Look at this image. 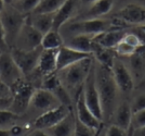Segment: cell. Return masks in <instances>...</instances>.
<instances>
[{
	"label": "cell",
	"mask_w": 145,
	"mask_h": 136,
	"mask_svg": "<svg viewBox=\"0 0 145 136\" xmlns=\"http://www.w3.org/2000/svg\"><path fill=\"white\" fill-rule=\"evenodd\" d=\"M94 69L97 88L100 96L104 122L106 120H110L115 112L118 98V88L116 86V83L113 77L112 69L103 67L97 62V64L94 62Z\"/></svg>",
	"instance_id": "obj_1"
},
{
	"label": "cell",
	"mask_w": 145,
	"mask_h": 136,
	"mask_svg": "<svg viewBox=\"0 0 145 136\" xmlns=\"http://www.w3.org/2000/svg\"><path fill=\"white\" fill-rule=\"evenodd\" d=\"M93 61L94 59L91 56L89 58L76 62L67 68L56 71L62 85L64 86V88L67 90V93L69 94V96L72 97L74 101L82 89L84 83L89 74Z\"/></svg>",
	"instance_id": "obj_2"
},
{
	"label": "cell",
	"mask_w": 145,
	"mask_h": 136,
	"mask_svg": "<svg viewBox=\"0 0 145 136\" xmlns=\"http://www.w3.org/2000/svg\"><path fill=\"white\" fill-rule=\"evenodd\" d=\"M27 15L28 14H24L18 11L13 5H7L5 9L0 12V20L5 30L6 40L9 48L14 46L18 33L26 22Z\"/></svg>",
	"instance_id": "obj_3"
},
{
	"label": "cell",
	"mask_w": 145,
	"mask_h": 136,
	"mask_svg": "<svg viewBox=\"0 0 145 136\" xmlns=\"http://www.w3.org/2000/svg\"><path fill=\"white\" fill-rule=\"evenodd\" d=\"M10 88L12 93V104L9 110L18 116H22L28 110L31 96L37 87L34 86L31 82L26 81V79L23 77Z\"/></svg>",
	"instance_id": "obj_4"
},
{
	"label": "cell",
	"mask_w": 145,
	"mask_h": 136,
	"mask_svg": "<svg viewBox=\"0 0 145 136\" xmlns=\"http://www.w3.org/2000/svg\"><path fill=\"white\" fill-rule=\"evenodd\" d=\"M114 30L112 27L110 20L103 19H81L74 21L67 25L66 31L72 35H90L95 36L103 32Z\"/></svg>",
	"instance_id": "obj_5"
},
{
	"label": "cell",
	"mask_w": 145,
	"mask_h": 136,
	"mask_svg": "<svg viewBox=\"0 0 145 136\" xmlns=\"http://www.w3.org/2000/svg\"><path fill=\"white\" fill-rule=\"evenodd\" d=\"M82 95L87 107L90 109V111L95 117L103 122V112L100 101V96L97 88V82H95V69H94V61L91 67L89 74L86 79L84 86H82Z\"/></svg>",
	"instance_id": "obj_6"
},
{
	"label": "cell",
	"mask_w": 145,
	"mask_h": 136,
	"mask_svg": "<svg viewBox=\"0 0 145 136\" xmlns=\"http://www.w3.org/2000/svg\"><path fill=\"white\" fill-rule=\"evenodd\" d=\"M9 51L14 62L20 69V71L22 72L24 79H26L36 70L38 59L42 51V48L38 47L34 50H21L15 47H12Z\"/></svg>",
	"instance_id": "obj_7"
},
{
	"label": "cell",
	"mask_w": 145,
	"mask_h": 136,
	"mask_svg": "<svg viewBox=\"0 0 145 136\" xmlns=\"http://www.w3.org/2000/svg\"><path fill=\"white\" fill-rule=\"evenodd\" d=\"M72 110H74L72 108H69L65 105H60L56 108L42 112L33 121L31 129L42 131L48 130L50 127L54 126L55 124H57L60 121H62Z\"/></svg>",
	"instance_id": "obj_8"
},
{
	"label": "cell",
	"mask_w": 145,
	"mask_h": 136,
	"mask_svg": "<svg viewBox=\"0 0 145 136\" xmlns=\"http://www.w3.org/2000/svg\"><path fill=\"white\" fill-rule=\"evenodd\" d=\"M41 38H42V34L39 31H37L36 28L30 24L28 21V15H27L26 22L18 33L16 42L13 47L21 50H34L38 47H41L40 46Z\"/></svg>",
	"instance_id": "obj_9"
},
{
	"label": "cell",
	"mask_w": 145,
	"mask_h": 136,
	"mask_svg": "<svg viewBox=\"0 0 145 136\" xmlns=\"http://www.w3.org/2000/svg\"><path fill=\"white\" fill-rule=\"evenodd\" d=\"M24 76L10 55V51L0 53V80L9 87L14 85Z\"/></svg>",
	"instance_id": "obj_10"
},
{
	"label": "cell",
	"mask_w": 145,
	"mask_h": 136,
	"mask_svg": "<svg viewBox=\"0 0 145 136\" xmlns=\"http://www.w3.org/2000/svg\"><path fill=\"white\" fill-rule=\"evenodd\" d=\"M75 117L77 118L81 123H84L85 125L92 129L97 133V135L102 129L103 122L101 120H99L86 105L84 95H82V89L77 96V98L75 99Z\"/></svg>",
	"instance_id": "obj_11"
},
{
	"label": "cell",
	"mask_w": 145,
	"mask_h": 136,
	"mask_svg": "<svg viewBox=\"0 0 145 136\" xmlns=\"http://www.w3.org/2000/svg\"><path fill=\"white\" fill-rule=\"evenodd\" d=\"M60 105H62L60 100L51 92L39 87L35 89V92L31 96L28 109H34L36 111H40L42 113L53 108H56Z\"/></svg>",
	"instance_id": "obj_12"
},
{
	"label": "cell",
	"mask_w": 145,
	"mask_h": 136,
	"mask_svg": "<svg viewBox=\"0 0 145 136\" xmlns=\"http://www.w3.org/2000/svg\"><path fill=\"white\" fill-rule=\"evenodd\" d=\"M112 73L118 90L122 93H130L134 87L133 75L123 62L115 59L112 67Z\"/></svg>",
	"instance_id": "obj_13"
},
{
	"label": "cell",
	"mask_w": 145,
	"mask_h": 136,
	"mask_svg": "<svg viewBox=\"0 0 145 136\" xmlns=\"http://www.w3.org/2000/svg\"><path fill=\"white\" fill-rule=\"evenodd\" d=\"M116 18L125 21L129 25H140L145 23V7L130 3L127 5L115 14Z\"/></svg>",
	"instance_id": "obj_14"
},
{
	"label": "cell",
	"mask_w": 145,
	"mask_h": 136,
	"mask_svg": "<svg viewBox=\"0 0 145 136\" xmlns=\"http://www.w3.org/2000/svg\"><path fill=\"white\" fill-rule=\"evenodd\" d=\"M91 57L90 53L86 52H80L75 49H72L65 45L61 46L57 49V55H56V71H60L62 69L67 68L76 62L80 61L82 59Z\"/></svg>",
	"instance_id": "obj_15"
},
{
	"label": "cell",
	"mask_w": 145,
	"mask_h": 136,
	"mask_svg": "<svg viewBox=\"0 0 145 136\" xmlns=\"http://www.w3.org/2000/svg\"><path fill=\"white\" fill-rule=\"evenodd\" d=\"M56 55L57 49H42L35 72L39 73L41 77L56 72Z\"/></svg>",
	"instance_id": "obj_16"
},
{
	"label": "cell",
	"mask_w": 145,
	"mask_h": 136,
	"mask_svg": "<svg viewBox=\"0 0 145 136\" xmlns=\"http://www.w3.org/2000/svg\"><path fill=\"white\" fill-rule=\"evenodd\" d=\"M77 7V0H66L62 6L53 13L52 30L61 31V28L71 20Z\"/></svg>",
	"instance_id": "obj_17"
},
{
	"label": "cell",
	"mask_w": 145,
	"mask_h": 136,
	"mask_svg": "<svg viewBox=\"0 0 145 136\" xmlns=\"http://www.w3.org/2000/svg\"><path fill=\"white\" fill-rule=\"evenodd\" d=\"M91 56L93 57L94 61L97 62L99 64L108 69H112L116 59V53L114 49L103 47L93 40L91 43Z\"/></svg>",
	"instance_id": "obj_18"
},
{
	"label": "cell",
	"mask_w": 145,
	"mask_h": 136,
	"mask_svg": "<svg viewBox=\"0 0 145 136\" xmlns=\"http://www.w3.org/2000/svg\"><path fill=\"white\" fill-rule=\"evenodd\" d=\"M112 119H113L114 125L129 132L130 125H131V119H132L131 105L128 101L121 102L120 105L116 107L115 112H114Z\"/></svg>",
	"instance_id": "obj_19"
},
{
	"label": "cell",
	"mask_w": 145,
	"mask_h": 136,
	"mask_svg": "<svg viewBox=\"0 0 145 136\" xmlns=\"http://www.w3.org/2000/svg\"><path fill=\"white\" fill-rule=\"evenodd\" d=\"M75 130V112L74 110L69 112L62 121H60L54 126L46 130L49 136H74Z\"/></svg>",
	"instance_id": "obj_20"
},
{
	"label": "cell",
	"mask_w": 145,
	"mask_h": 136,
	"mask_svg": "<svg viewBox=\"0 0 145 136\" xmlns=\"http://www.w3.org/2000/svg\"><path fill=\"white\" fill-rule=\"evenodd\" d=\"M125 34H126L125 30H109L93 36L92 40L103 47L114 49V47L123 38Z\"/></svg>",
	"instance_id": "obj_21"
},
{
	"label": "cell",
	"mask_w": 145,
	"mask_h": 136,
	"mask_svg": "<svg viewBox=\"0 0 145 136\" xmlns=\"http://www.w3.org/2000/svg\"><path fill=\"white\" fill-rule=\"evenodd\" d=\"M114 0H97L90 5L88 11L84 14V19H101L112 11Z\"/></svg>",
	"instance_id": "obj_22"
},
{
	"label": "cell",
	"mask_w": 145,
	"mask_h": 136,
	"mask_svg": "<svg viewBox=\"0 0 145 136\" xmlns=\"http://www.w3.org/2000/svg\"><path fill=\"white\" fill-rule=\"evenodd\" d=\"M28 21L37 31H39L43 35L52 28L53 13H29Z\"/></svg>",
	"instance_id": "obj_23"
},
{
	"label": "cell",
	"mask_w": 145,
	"mask_h": 136,
	"mask_svg": "<svg viewBox=\"0 0 145 136\" xmlns=\"http://www.w3.org/2000/svg\"><path fill=\"white\" fill-rule=\"evenodd\" d=\"M92 37L93 36H90V35H72L66 43H64V45L72 49L91 55Z\"/></svg>",
	"instance_id": "obj_24"
},
{
	"label": "cell",
	"mask_w": 145,
	"mask_h": 136,
	"mask_svg": "<svg viewBox=\"0 0 145 136\" xmlns=\"http://www.w3.org/2000/svg\"><path fill=\"white\" fill-rule=\"evenodd\" d=\"M63 45L64 39L60 34V31H55L52 28L43 34L40 44L42 49H59Z\"/></svg>",
	"instance_id": "obj_25"
},
{
	"label": "cell",
	"mask_w": 145,
	"mask_h": 136,
	"mask_svg": "<svg viewBox=\"0 0 145 136\" xmlns=\"http://www.w3.org/2000/svg\"><path fill=\"white\" fill-rule=\"evenodd\" d=\"M66 0H41L31 13H54Z\"/></svg>",
	"instance_id": "obj_26"
},
{
	"label": "cell",
	"mask_w": 145,
	"mask_h": 136,
	"mask_svg": "<svg viewBox=\"0 0 145 136\" xmlns=\"http://www.w3.org/2000/svg\"><path fill=\"white\" fill-rule=\"evenodd\" d=\"M21 116L13 113L9 109L0 110V129H10L11 126L18 124Z\"/></svg>",
	"instance_id": "obj_27"
},
{
	"label": "cell",
	"mask_w": 145,
	"mask_h": 136,
	"mask_svg": "<svg viewBox=\"0 0 145 136\" xmlns=\"http://www.w3.org/2000/svg\"><path fill=\"white\" fill-rule=\"evenodd\" d=\"M40 1L41 0H16L12 5L22 13L29 14L35 10V8L39 5Z\"/></svg>",
	"instance_id": "obj_28"
},
{
	"label": "cell",
	"mask_w": 145,
	"mask_h": 136,
	"mask_svg": "<svg viewBox=\"0 0 145 136\" xmlns=\"http://www.w3.org/2000/svg\"><path fill=\"white\" fill-rule=\"evenodd\" d=\"M114 51H115L116 55H120L123 57H131L137 52V48L121 39L120 42L114 47Z\"/></svg>",
	"instance_id": "obj_29"
},
{
	"label": "cell",
	"mask_w": 145,
	"mask_h": 136,
	"mask_svg": "<svg viewBox=\"0 0 145 136\" xmlns=\"http://www.w3.org/2000/svg\"><path fill=\"white\" fill-rule=\"evenodd\" d=\"M74 136H97V133L90 129L89 126L81 123L77 118L75 117V130Z\"/></svg>",
	"instance_id": "obj_30"
},
{
	"label": "cell",
	"mask_w": 145,
	"mask_h": 136,
	"mask_svg": "<svg viewBox=\"0 0 145 136\" xmlns=\"http://www.w3.org/2000/svg\"><path fill=\"white\" fill-rule=\"evenodd\" d=\"M145 126V109L143 110H140L132 113V119H131V125H130V129L129 130H137L139 127ZM131 133V132H130ZM129 133V134H130Z\"/></svg>",
	"instance_id": "obj_31"
},
{
	"label": "cell",
	"mask_w": 145,
	"mask_h": 136,
	"mask_svg": "<svg viewBox=\"0 0 145 136\" xmlns=\"http://www.w3.org/2000/svg\"><path fill=\"white\" fill-rule=\"evenodd\" d=\"M122 40H125L127 44L131 45L133 47H135L137 49L140 48V47H142V46H144L143 43H142V40H141V38L138 36V34L135 32H132V33L126 32V34H125V36L122 38Z\"/></svg>",
	"instance_id": "obj_32"
},
{
	"label": "cell",
	"mask_w": 145,
	"mask_h": 136,
	"mask_svg": "<svg viewBox=\"0 0 145 136\" xmlns=\"http://www.w3.org/2000/svg\"><path fill=\"white\" fill-rule=\"evenodd\" d=\"M143 109H145V94H141L134 98L131 105V110H132V113H134Z\"/></svg>",
	"instance_id": "obj_33"
},
{
	"label": "cell",
	"mask_w": 145,
	"mask_h": 136,
	"mask_svg": "<svg viewBox=\"0 0 145 136\" xmlns=\"http://www.w3.org/2000/svg\"><path fill=\"white\" fill-rule=\"evenodd\" d=\"M105 136H129V134H128L127 131L122 130L120 127L112 124V125H109L108 127H107Z\"/></svg>",
	"instance_id": "obj_34"
},
{
	"label": "cell",
	"mask_w": 145,
	"mask_h": 136,
	"mask_svg": "<svg viewBox=\"0 0 145 136\" xmlns=\"http://www.w3.org/2000/svg\"><path fill=\"white\" fill-rule=\"evenodd\" d=\"M9 50H10V48H9V46H8V44H7L5 30H3V26H2L1 20H0V53H1V52L9 51Z\"/></svg>",
	"instance_id": "obj_35"
},
{
	"label": "cell",
	"mask_w": 145,
	"mask_h": 136,
	"mask_svg": "<svg viewBox=\"0 0 145 136\" xmlns=\"http://www.w3.org/2000/svg\"><path fill=\"white\" fill-rule=\"evenodd\" d=\"M9 97H12L11 88L0 80V98H9Z\"/></svg>",
	"instance_id": "obj_36"
},
{
	"label": "cell",
	"mask_w": 145,
	"mask_h": 136,
	"mask_svg": "<svg viewBox=\"0 0 145 136\" xmlns=\"http://www.w3.org/2000/svg\"><path fill=\"white\" fill-rule=\"evenodd\" d=\"M11 104H12V97H9V98H0V110L10 109Z\"/></svg>",
	"instance_id": "obj_37"
},
{
	"label": "cell",
	"mask_w": 145,
	"mask_h": 136,
	"mask_svg": "<svg viewBox=\"0 0 145 136\" xmlns=\"http://www.w3.org/2000/svg\"><path fill=\"white\" fill-rule=\"evenodd\" d=\"M25 136H49L47 133H46V131H42V130H31L28 133V134H26Z\"/></svg>",
	"instance_id": "obj_38"
},
{
	"label": "cell",
	"mask_w": 145,
	"mask_h": 136,
	"mask_svg": "<svg viewBox=\"0 0 145 136\" xmlns=\"http://www.w3.org/2000/svg\"><path fill=\"white\" fill-rule=\"evenodd\" d=\"M129 136H145V126H142V127H139L137 130H133Z\"/></svg>",
	"instance_id": "obj_39"
},
{
	"label": "cell",
	"mask_w": 145,
	"mask_h": 136,
	"mask_svg": "<svg viewBox=\"0 0 145 136\" xmlns=\"http://www.w3.org/2000/svg\"><path fill=\"white\" fill-rule=\"evenodd\" d=\"M0 136H14L11 129H0Z\"/></svg>",
	"instance_id": "obj_40"
},
{
	"label": "cell",
	"mask_w": 145,
	"mask_h": 136,
	"mask_svg": "<svg viewBox=\"0 0 145 136\" xmlns=\"http://www.w3.org/2000/svg\"><path fill=\"white\" fill-rule=\"evenodd\" d=\"M95 1H97V0H80V2L82 5H85V6H90L93 2H95Z\"/></svg>",
	"instance_id": "obj_41"
},
{
	"label": "cell",
	"mask_w": 145,
	"mask_h": 136,
	"mask_svg": "<svg viewBox=\"0 0 145 136\" xmlns=\"http://www.w3.org/2000/svg\"><path fill=\"white\" fill-rule=\"evenodd\" d=\"M6 2H5V0H0V12L5 9V7H6Z\"/></svg>",
	"instance_id": "obj_42"
},
{
	"label": "cell",
	"mask_w": 145,
	"mask_h": 136,
	"mask_svg": "<svg viewBox=\"0 0 145 136\" xmlns=\"http://www.w3.org/2000/svg\"><path fill=\"white\" fill-rule=\"evenodd\" d=\"M138 28H139L142 33H144V34H145V23H143V24H140L139 26H138Z\"/></svg>",
	"instance_id": "obj_43"
},
{
	"label": "cell",
	"mask_w": 145,
	"mask_h": 136,
	"mask_svg": "<svg viewBox=\"0 0 145 136\" xmlns=\"http://www.w3.org/2000/svg\"><path fill=\"white\" fill-rule=\"evenodd\" d=\"M13 1L14 0H5V2H6V5H12Z\"/></svg>",
	"instance_id": "obj_44"
},
{
	"label": "cell",
	"mask_w": 145,
	"mask_h": 136,
	"mask_svg": "<svg viewBox=\"0 0 145 136\" xmlns=\"http://www.w3.org/2000/svg\"><path fill=\"white\" fill-rule=\"evenodd\" d=\"M14 1H16V0H14ZM14 1H13V2H14Z\"/></svg>",
	"instance_id": "obj_45"
}]
</instances>
